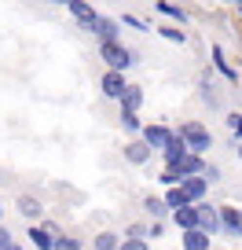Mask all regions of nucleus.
<instances>
[{
	"instance_id": "14",
	"label": "nucleus",
	"mask_w": 242,
	"mask_h": 250,
	"mask_svg": "<svg viewBox=\"0 0 242 250\" xmlns=\"http://www.w3.org/2000/svg\"><path fill=\"white\" fill-rule=\"evenodd\" d=\"M140 103H143L140 88L129 85V88H125V96H121V110H125V114H136V107H140Z\"/></svg>"
},
{
	"instance_id": "23",
	"label": "nucleus",
	"mask_w": 242,
	"mask_h": 250,
	"mask_svg": "<svg viewBox=\"0 0 242 250\" xmlns=\"http://www.w3.org/2000/svg\"><path fill=\"white\" fill-rule=\"evenodd\" d=\"M121 125H125V129H129V133H136V129H140V118H136V114H125V110H121Z\"/></svg>"
},
{
	"instance_id": "3",
	"label": "nucleus",
	"mask_w": 242,
	"mask_h": 250,
	"mask_svg": "<svg viewBox=\"0 0 242 250\" xmlns=\"http://www.w3.org/2000/svg\"><path fill=\"white\" fill-rule=\"evenodd\" d=\"M172 129H165V125H147V129H143V140L150 144V151H165L172 144Z\"/></svg>"
},
{
	"instance_id": "12",
	"label": "nucleus",
	"mask_w": 242,
	"mask_h": 250,
	"mask_svg": "<svg viewBox=\"0 0 242 250\" xmlns=\"http://www.w3.org/2000/svg\"><path fill=\"white\" fill-rule=\"evenodd\" d=\"M125 158H129V162H136V166H140V162H147V158H150V144H147V140L129 144V147H125Z\"/></svg>"
},
{
	"instance_id": "2",
	"label": "nucleus",
	"mask_w": 242,
	"mask_h": 250,
	"mask_svg": "<svg viewBox=\"0 0 242 250\" xmlns=\"http://www.w3.org/2000/svg\"><path fill=\"white\" fill-rule=\"evenodd\" d=\"M99 55H103V62H107L110 70H117V74H121L129 62H132V52H129V48H121L117 41H114V44H103V48H99Z\"/></svg>"
},
{
	"instance_id": "16",
	"label": "nucleus",
	"mask_w": 242,
	"mask_h": 250,
	"mask_svg": "<svg viewBox=\"0 0 242 250\" xmlns=\"http://www.w3.org/2000/svg\"><path fill=\"white\" fill-rule=\"evenodd\" d=\"M213 62H217L220 66V74H224V78H231V81H239V70H235L231 62L224 59V52H220V48H213Z\"/></svg>"
},
{
	"instance_id": "15",
	"label": "nucleus",
	"mask_w": 242,
	"mask_h": 250,
	"mask_svg": "<svg viewBox=\"0 0 242 250\" xmlns=\"http://www.w3.org/2000/svg\"><path fill=\"white\" fill-rule=\"evenodd\" d=\"M19 213H22V217H30V221H37V217H40L44 210H40V203H37V199L22 195V199H19Z\"/></svg>"
},
{
	"instance_id": "22",
	"label": "nucleus",
	"mask_w": 242,
	"mask_h": 250,
	"mask_svg": "<svg viewBox=\"0 0 242 250\" xmlns=\"http://www.w3.org/2000/svg\"><path fill=\"white\" fill-rule=\"evenodd\" d=\"M55 250H81V243L70 239V235H59V239H55Z\"/></svg>"
},
{
	"instance_id": "18",
	"label": "nucleus",
	"mask_w": 242,
	"mask_h": 250,
	"mask_svg": "<svg viewBox=\"0 0 242 250\" xmlns=\"http://www.w3.org/2000/svg\"><path fill=\"white\" fill-rule=\"evenodd\" d=\"M92 250H121V247H117V235L114 232H99V235H95V243H92Z\"/></svg>"
},
{
	"instance_id": "9",
	"label": "nucleus",
	"mask_w": 242,
	"mask_h": 250,
	"mask_svg": "<svg viewBox=\"0 0 242 250\" xmlns=\"http://www.w3.org/2000/svg\"><path fill=\"white\" fill-rule=\"evenodd\" d=\"M70 11H74V19H77V22H85V26H88V30H92V22L99 19V15H95V11L85 4V0H70Z\"/></svg>"
},
{
	"instance_id": "6",
	"label": "nucleus",
	"mask_w": 242,
	"mask_h": 250,
	"mask_svg": "<svg viewBox=\"0 0 242 250\" xmlns=\"http://www.w3.org/2000/svg\"><path fill=\"white\" fill-rule=\"evenodd\" d=\"M125 78H121V74L117 70H107L103 74V96H110V100H121V96H125Z\"/></svg>"
},
{
	"instance_id": "28",
	"label": "nucleus",
	"mask_w": 242,
	"mask_h": 250,
	"mask_svg": "<svg viewBox=\"0 0 242 250\" xmlns=\"http://www.w3.org/2000/svg\"><path fill=\"white\" fill-rule=\"evenodd\" d=\"M239 11H242V4H239Z\"/></svg>"
},
{
	"instance_id": "13",
	"label": "nucleus",
	"mask_w": 242,
	"mask_h": 250,
	"mask_svg": "<svg viewBox=\"0 0 242 250\" xmlns=\"http://www.w3.org/2000/svg\"><path fill=\"white\" fill-rule=\"evenodd\" d=\"M184 250H209V235L205 232H184Z\"/></svg>"
},
{
	"instance_id": "1",
	"label": "nucleus",
	"mask_w": 242,
	"mask_h": 250,
	"mask_svg": "<svg viewBox=\"0 0 242 250\" xmlns=\"http://www.w3.org/2000/svg\"><path fill=\"white\" fill-rule=\"evenodd\" d=\"M180 136H184V144L191 147V155H198V151L209 147V129L198 125V122H184L180 125Z\"/></svg>"
},
{
	"instance_id": "19",
	"label": "nucleus",
	"mask_w": 242,
	"mask_h": 250,
	"mask_svg": "<svg viewBox=\"0 0 242 250\" xmlns=\"http://www.w3.org/2000/svg\"><path fill=\"white\" fill-rule=\"evenodd\" d=\"M158 11H162V15H169V19H176L180 26L187 22V15H184V11H180L176 4H169V0H158Z\"/></svg>"
},
{
	"instance_id": "7",
	"label": "nucleus",
	"mask_w": 242,
	"mask_h": 250,
	"mask_svg": "<svg viewBox=\"0 0 242 250\" xmlns=\"http://www.w3.org/2000/svg\"><path fill=\"white\" fill-rule=\"evenodd\" d=\"M172 169L187 180V177H202V173H205V162H202V155H187L180 166H172Z\"/></svg>"
},
{
	"instance_id": "26",
	"label": "nucleus",
	"mask_w": 242,
	"mask_h": 250,
	"mask_svg": "<svg viewBox=\"0 0 242 250\" xmlns=\"http://www.w3.org/2000/svg\"><path fill=\"white\" fill-rule=\"evenodd\" d=\"M121 250H147V243H143V239H125Z\"/></svg>"
},
{
	"instance_id": "10",
	"label": "nucleus",
	"mask_w": 242,
	"mask_h": 250,
	"mask_svg": "<svg viewBox=\"0 0 242 250\" xmlns=\"http://www.w3.org/2000/svg\"><path fill=\"white\" fill-rule=\"evenodd\" d=\"M92 33L103 41V44H114V33H117V26L110 22V19H95V22H92Z\"/></svg>"
},
{
	"instance_id": "21",
	"label": "nucleus",
	"mask_w": 242,
	"mask_h": 250,
	"mask_svg": "<svg viewBox=\"0 0 242 250\" xmlns=\"http://www.w3.org/2000/svg\"><path fill=\"white\" fill-rule=\"evenodd\" d=\"M0 250H22V247H19L15 239H11V232H8L4 225H0Z\"/></svg>"
},
{
	"instance_id": "17",
	"label": "nucleus",
	"mask_w": 242,
	"mask_h": 250,
	"mask_svg": "<svg viewBox=\"0 0 242 250\" xmlns=\"http://www.w3.org/2000/svg\"><path fill=\"white\" fill-rule=\"evenodd\" d=\"M165 203H169V210H187V195L180 191V188H169V195H165Z\"/></svg>"
},
{
	"instance_id": "8",
	"label": "nucleus",
	"mask_w": 242,
	"mask_h": 250,
	"mask_svg": "<svg viewBox=\"0 0 242 250\" xmlns=\"http://www.w3.org/2000/svg\"><path fill=\"white\" fill-rule=\"evenodd\" d=\"M220 225H224L231 235H242V210H235V206H220Z\"/></svg>"
},
{
	"instance_id": "20",
	"label": "nucleus",
	"mask_w": 242,
	"mask_h": 250,
	"mask_svg": "<svg viewBox=\"0 0 242 250\" xmlns=\"http://www.w3.org/2000/svg\"><path fill=\"white\" fill-rule=\"evenodd\" d=\"M165 210H169V203H165V199H147V213H150V217H162Z\"/></svg>"
},
{
	"instance_id": "5",
	"label": "nucleus",
	"mask_w": 242,
	"mask_h": 250,
	"mask_svg": "<svg viewBox=\"0 0 242 250\" xmlns=\"http://www.w3.org/2000/svg\"><path fill=\"white\" fill-rule=\"evenodd\" d=\"M220 228V210H213V206H205V203H198V232H205V235H213Z\"/></svg>"
},
{
	"instance_id": "25",
	"label": "nucleus",
	"mask_w": 242,
	"mask_h": 250,
	"mask_svg": "<svg viewBox=\"0 0 242 250\" xmlns=\"http://www.w3.org/2000/svg\"><path fill=\"white\" fill-rule=\"evenodd\" d=\"M227 125H231L235 136H242V114H231V118H227Z\"/></svg>"
},
{
	"instance_id": "11",
	"label": "nucleus",
	"mask_w": 242,
	"mask_h": 250,
	"mask_svg": "<svg viewBox=\"0 0 242 250\" xmlns=\"http://www.w3.org/2000/svg\"><path fill=\"white\" fill-rule=\"evenodd\" d=\"M176 225L184 232H195L198 228V206H187V210H176Z\"/></svg>"
},
{
	"instance_id": "24",
	"label": "nucleus",
	"mask_w": 242,
	"mask_h": 250,
	"mask_svg": "<svg viewBox=\"0 0 242 250\" xmlns=\"http://www.w3.org/2000/svg\"><path fill=\"white\" fill-rule=\"evenodd\" d=\"M162 33L165 41H176V44H184V41H187V33H180V30H158Z\"/></svg>"
},
{
	"instance_id": "27",
	"label": "nucleus",
	"mask_w": 242,
	"mask_h": 250,
	"mask_svg": "<svg viewBox=\"0 0 242 250\" xmlns=\"http://www.w3.org/2000/svg\"><path fill=\"white\" fill-rule=\"evenodd\" d=\"M0 225H4V206H0Z\"/></svg>"
},
{
	"instance_id": "4",
	"label": "nucleus",
	"mask_w": 242,
	"mask_h": 250,
	"mask_svg": "<svg viewBox=\"0 0 242 250\" xmlns=\"http://www.w3.org/2000/svg\"><path fill=\"white\" fill-rule=\"evenodd\" d=\"M205 188H209V180H205V177H187L184 184H180V191L187 195V203H191V206H198V203L205 199Z\"/></svg>"
}]
</instances>
